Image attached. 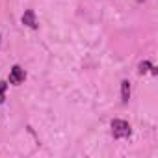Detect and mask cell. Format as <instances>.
I'll return each mask as SVG.
<instances>
[{"label":"cell","mask_w":158,"mask_h":158,"mask_svg":"<svg viewBox=\"0 0 158 158\" xmlns=\"http://www.w3.org/2000/svg\"><path fill=\"white\" fill-rule=\"evenodd\" d=\"M23 24H26L28 28H37V26H39L34 10H26V11H24V15H23Z\"/></svg>","instance_id":"3957f363"},{"label":"cell","mask_w":158,"mask_h":158,"mask_svg":"<svg viewBox=\"0 0 158 158\" xmlns=\"http://www.w3.org/2000/svg\"><path fill=\"white\" fill-rule=\"evenodd\" d=\"M6 88H8V84L6 82H0V104L4 102V95H6Z\"/></svg>","instance_id":"8992f818"},{"label":"cell","mask_w":158,"mask_h":158,"mask_svg":"<svg viewBox=\"0 0 158 158\" xmlns=\"http://www.w3.org/2000/svg\"><path fill=\"white\" fill-rule=\"evenodd\" d=\"M130 99V82L128 80H123L121 82V101L123 102H128Z\"/></svg>","instance_id":"277c9868"},{"label":"cell","mask_w":158,"mask_h":158,"mask_svg":"<svg viewBox=\"0 0 158 158\" xmlns=\"http://www.w3.org/2000/svg\"><path fill=\"white\" fill-rule=\"evenodd\" d=\"M24 78H26L24 69H23V67H19V65H13V67H11V71H10V84L19 86L21 82H24Z\"/></svg>","instance_id":"7a4b0ae2"},{"label":"cell","mask_w":158,"mask_h":158,"mask_svg":"<svg viewBox=\"0 0 158 158\" xmlns=\"http://www.w3.org/2000/svg\"><path fill=\"white\" fill-rule=\"evenodd\" d=\"M112 134H114V138H128L130 136V125L123 119H114L112 121Z\"/></svg>","instance_id":"6da1fadb"},{"label":"cell","mask_w":158,"mask_h":158,"mask_svg":"<svg viewBox=\"0 0 158 158\" xmlns=\"http://www.w3.org/2000/svg\"><path fill=\"white\" fill-rule=\"evenodd\" d=\"M149 69H151V63H149V61H141V63H139V69H138V71H139V74H145V73H147Z\"/></svg>","instance_id":"5b68a950"}]
</instances>
